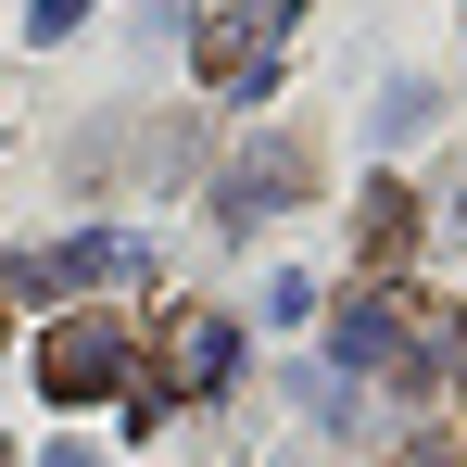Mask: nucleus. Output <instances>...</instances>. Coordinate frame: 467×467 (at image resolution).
<instances>
[{"label":"nucleus","instance_id":"7","mask_svg":"<svg viewBox=\"0 0 467 467\" xmlns=\"http://www.w3.org/2000/svg\"><path fill=\"white\" fill-rule=\"evenodd\" d=\"M77 13H88V0H38V38H64V26H77Z\"/></svg>","mask_w":467,"mask_h":467},{"label":"nucleus","instance_id":"1","mask_svg":"<svg viewBox=\"0 0 467 467\" xmlns=\"http://www.w3.org/2000/svg\"><path fill=\"white\" fill-rule=\"evenodd\" d=\"M114 379H127L114 316H77V328H51V341H38V391H51V404H101Z\"/></svg>","mask_w":467,"mask_h":467},{"label":"nucleus","instance_id":"9","mask_svg":"<svg viewBox=\"0 0 467 467\" xmlns=\"http://www.w3.org/2000/svg\"><path fill=\"white\" fill-rule=\"evenodd\" d=\"M0 467H13V442H0Z\"/></svg>","mask_w":467,"mask_h":467},{"label":"nucleus","instance_id":"4","mask_svg":"<svg viewBox=\"0 0 467 467\" xmlns=\"http://www.w3.org/2000/svg\"><path fill=\"white\" fill-rule=\"evenodd\" d=\"M291 190H304V140H278V152H253V164H228V228H253V215H291Z\"/></svg>","mask_w":467,"mask_h":467},{"label":"nucleus","instance_id":"8","mask_svg":"<svg viewBox=\"0 0 467 467\" xmlns=\"http://www.w3.org/2000/svg\"><path fill=\"white\" fill-rule=\"evenodd\" d=\"M38 467H88V455H77V442H51V455H38Z\"/></svg>","mask_w":467,"mask_h":467},{"label":"nucleus","instance_id":"6","mask_svg":"<svg viewBox=\"0 0 467 467\" xmlns=\"http://www.w3.org/2000/svg\"><path fill=\"white\" fill-rule=\"evenodd\" d=\"M404 354V316H391V291H354L341 304V367H391Z\"/></svg>","mask_w":467,"mask_h":467},{"label":"nucleus","instance_id":"3","mask_svg":"<svg viewBox=\"0 0 467 467\" xmlns=\"http://www.w3.org/2000/svg\"><path fill=\"white\" fill-rule=\"evenodd\" d=\"M278 38H291V0H228V13L202 26V88H240Z\"/></svg>","mask_w":467,"mask_h":467},{"label":"nucleus","instance_id":"5","mask_svg":"<svg viewBox=\"0 0 467 467\" xmlns=\"http://www.w3.org/2000/svg\"><path fill=\"white\" fill-rule=\"evenodd\" d=\"M404 240H417V190L367 177V202H354V253H367V265H404Z\"/></svg>","mask_w":467,"mask_h":467},{"label":"nucleus","instance_id":"2","mask_svg":"<svg viewBox=\"0 0 467 467\" xmlns=\"http://www.w3.org/2000/svg\"><path fill=\"white\" fill-rule=\"evenodd\" d=\"M228 367H240V328H228V316H215V304H190V316H177V328H164V404H202V391H228Z\"/></svg>","mask_w":467,"mask_h":467},{"label":"nucleus","instance_id":"10","mask_svg":"<svg viewBox=\"0 0 467 467\" xmlns=\"http://www.w3.org/2000/svg\"><path fill=\"white\" fill-rule=\"evenodd\" d=\"M0 328H13V316H0Z\"/></svg>","mask_w":467,"mask_h":467}]
</instances>
